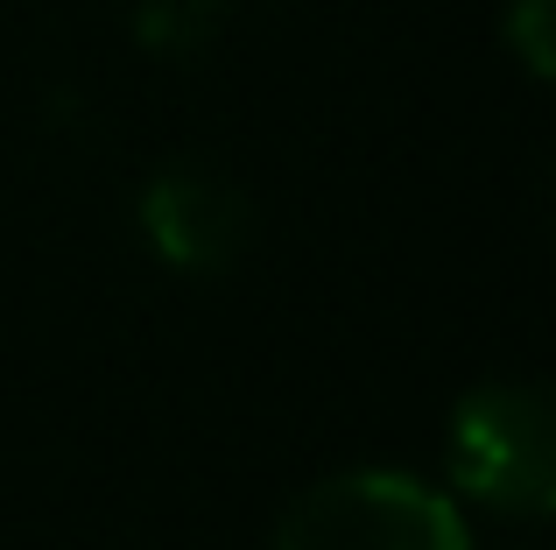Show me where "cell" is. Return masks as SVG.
<instances>
[{"label":"cell","instance_id":"1","mask_svg":"<svg viewBox=\"0 0 556 550\" xmlns=\"http://www.w3.org/2000/svg\"><path fill=\"white\" fill-rule=\"evenodd\" d=\"M275 550H472L465 515L416 473L353 466L303 487L275 523Z\"/></svg>","mask_w":556,"mask_h":550},{"label":"cell","instance_id":"2","mask_svg":"<svg viewBox=\"0 0 556 550\" xmlns=\"http://www.w3.org/2000/svg\"><path fill=\"white\" fill-rule=\"evenodd\" d=\"M451 480L458 495L486 501L501 515L556 509V438H549V396L529 382H486L451 410Z\"/></svg>","mask_w":556,"mask_h":550},{"label":"cell","instance_id":"3","mask_svg":"<svg viewBox=\"0 0 556 550\" xmlns=\"http://www.w3.org/2000/svg\"><path fill=\"white\" fill-rule=\"evenodd\" d=\"M135 226L149 254L177 275H218L254 240V205L247 191L212 163H163L135 198Z\"/></svg>","mask_w":556,"mask_h":550},{"label":"cell","instance_id":"4","mask_svg":"<svg viewBox=\"0 0 556 550\" xmlns=\"http://www.w3.org/2000/svg\"><path fill=\"white\" fill-rule=\"evenodd\" d=\"M232 0H135V50L155 64H198L226 36Z\"/></svg>","mask_w":556,"mask_h":550},{"label":"cell","instance_id":"5","mask_svg":"<svg viewBox=\"0 0 556 550\" xmlns=\"http://www.w3.org/2000/svg\"><path fill=\"white\" fill-rule=\"evenodd\" d=\"M501 42L521 57L529 78H549V71H556V0H507Z\"/></svg>","mask_w":556,"mask_h":550}]
</instances>
